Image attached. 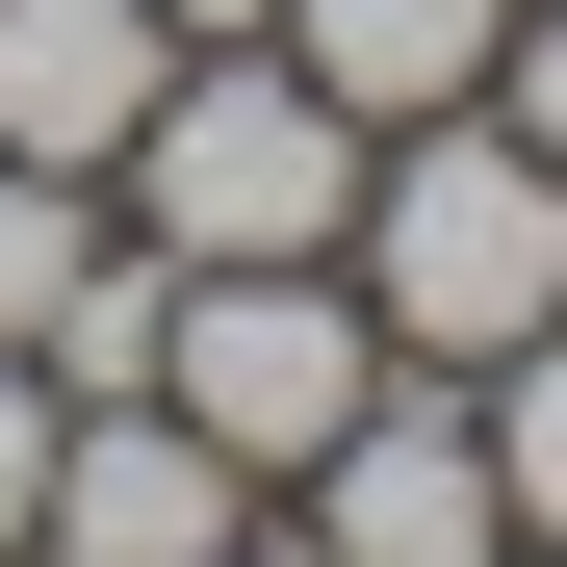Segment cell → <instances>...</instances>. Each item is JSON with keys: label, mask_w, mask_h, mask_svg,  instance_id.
<instances>
[{"label": "cell", "mask_w": 567, "mask_h": 567, "mask_svg": "<svg viewBox=\"0 0 567 567\" xmlns=\"http://www.w3.org/2000/svg\"><path fill=\"white\" fill-rule=\"evenodd\" d=\"M336 284L388 310V361L491 388L516 336H567V155H542V130H491V104L388 130V155H361V233H336Z\"/></svg>", "instance_id": "6da1fadb"}, {"label": "cell", "mask_w": 567, "mask_h": 567, "mask_svg": "<svg viewBox=\"0 0 567 567\" xmlns=\"http://www.w3.org/2000/svg\"><path fill=\"white\" fill-rule=\"evenodd\" d=\"M361 155H388V130H361L284 27H233V52L155 78V130L104 155V207H130L155 258H336V233H361Z\"/></svg>", "instance_id": "7a4b0ae2"}, {"label": "cell", "mask_w": 567, "mask_h": 567, "mask_svg": "<svg viewBox=\"0 0 567 567\" xmlns=\"http://www.w3.org/2000/svg\"><path fill=\"white\" fill-rule=\"evenodd\" d=\"M361 388H388V310H361L336 258H181V336H155V413L233 464V491L284 516L310 464L361 439Z\"/></svg>", "instance_id": "3957f363"}, {"label": "cell", "mask_w": 567, "mask_h": 567, "mask_svg": "<svg viewBox=\"0 0 567 567\" xmlns=\"http://www.w3.org/2000/svg\"><path fill=\"white\" fill-rule=\"evenodd\" d=\"M284 542H336V567H491V542H516V491H491V413H464L439 361H388V388H361V439L284 491Z\"/></svg>", "instance_id": "277c9868"}, {"label": "cell", "mask_w": 567, "mask_h": 567, "mask_svg": "<svg viewBox=\"0 0 567 567\" xmlns=\"http://www.w3.org/2000/svg\"><path fill=\"white\" fill-rule=\"evenodd\" d=\"M233 542H258V491H233L155 388L52 413V516H27V567H233Z\"/></svg>", "instance_id": "5b68a950"}, {"label": "cell", "mask_w": 567, "mask_h": 567, "mask_svg": "<svg viewBox=\"0 0 567 567\" xmlns=\"http://www.w3.org/2000/svg\"><path fill=\"white\" fill-rule=\"evenodd\" d=\"M155 78H181V27H155V0H0V155L104 181V155L155 130Z\"/></svg>", "instance_id": "8992f818"}, {"label": "cell", "mask_w": 567, "mask_h": 567, "mask_svg": "<svg viewBox=\"0 0 567 567\" xmlns=\"http://www.w3.org/2000/svg\"><path fill=\"white\" fill-rule=\"evenodd\" d=\"M284 52H310V78H336L361 130H439V104H491L516 0H284Z\"/></svg>", "instance_id": "52a82bcc"}, {"label": "cell", "mask_w": 567, "mask_h": 567, "mask_svg": "<svg viewBox=\"0 0 567 567\" xmlns=\"http://www.w3.org/2000/svg\"><path fill=\"white\" fill-rule=\"evenodd\" d=\"M155 336H181V258H155L130 207H104V258H78V284H52V336H27V361H52V413H104V388H155Z\"/></svg>", "instance_id": "ba28073f"}, {"label": "cell", "mask_w": 567, "mask_h": 567, "mask_svg": "<svg viewBox=\"0 0 567 567\" xmlns=\"http://www.w3.org/2000/svg\"><path fill=\"white\" fill-rule=\"evenodd\" d=\"M104 258V181H52V155H0V361L52 336V284Z\"/></svg>", "instance_id": "9c48e42d"}, {"label": "cell", "mask_w": 567, "mask_h": 567, "mask_svg": "<svg viewBox=\"0 0 567 567\" xmlns=\"http://www.w3.org/2000/svg\"><path fill=\"white\" fill-rule=\"evenodd\" d=\"M464 413H491V491H516V542H567V336H516Z\"/></svg>", "instance_id": "30bf717a"}, {"label": "cell", "mask_w": 567, "mask_h": 567, "mask_svg": "<svg viewBox=\"0 0 567 567\" xmlns=\"http://www.w3.org/2000/svg\"><path fill=\"white\" fill-rule=\"evenodd\" d=\"M27 516H52V361H0V567H27Z\"/></svg>", "instance_id": "8fae6325"}, {"label": "cell", "mask_w": 567, "mask_h": 567, "mask_svg": "<svg viewBox=\"0 0 567 567\" xmlns=\"http://www.w3.org/2000/svg\"><path fill=\"white\" fill-rule=\"evenodd\" d=\"M491 130H542V155H567V0H516V52H491Z\"/></svg>", "instance_id": "7c38bea8"}, {"label": "cell", "mask_w": 567, "mask_h": 567, "mask_svg": "<svg viewBox=\"0 0 567 567\" xmlns=\"http://www.w3.org/2000/svg\"><path fill=\"white\" fill-rule=\"evenodd\" d=\"M155 27H181V52H233V27H284V0H155Z\"/></svg>", "instance_id": "4fadbf2b"}, {"label": "cell", "mask_w": 567, "mask_h": 567, "mask_svg": "<svg viewBox=\"0 0 567 567\" xmlns=\"http://www.w3.org/2000/svg\"><path fill=\"white\" fill-rule=\"evenodd\" d=\"M233 567H336V542H233Z\"/></svg>", "instance_id": "5bb4252c"}, {"label": "cell", "mask_w": 567, "mask_h": 567, "mask_svg": "<svg viewBox=\"0 0 567 567\" xmlns=\"http://www.w3.org/2000/svg\"><path fill=\"white\" fill-rule=\"evenodd\" d=\"M491 567H567V542H491Z\"/></svg>", "instance_id": "9a60e30c"}]
</instances>
